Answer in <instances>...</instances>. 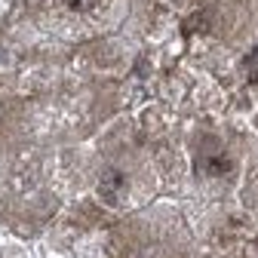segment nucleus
<instances>
[{
    "instance_id": "f257e3e1",
    "label": "nucleus",
    "mask_w": 258,
    "mask_h": 258,
    "mask_svg": "<svg viewBox=\"0 0 258 258\" xmlns=\"http://www.w3.org/2000/svg\"><path fill=\"white\" fill-rule=\"evenodd\" d=\"M123 190H126V175L120 169H105L99 178V197L105 203H117Z\"/></svg>"
},
{
    "instance_id": "f03ea898",
    "label": "nucleus",
    "mask_w": 258,
    "mask_h": 258,
    "mask_svg": "<svg viewBox=\"0 0 258 258\" xmlns=\"http://www.w3.org/2000/svg\"><path fill=\"white\" fill-rule=\"evenodd\" d=\"M234 169V160L224 154V151H215V154H203L200 157V172L203 175H228Z\"/></svg>"
},
{
    "instance_id": "7ed1b4c3",
    "label": "nucleus",
    "mask_w": 258,
    "mask_h": 258,
    "mask_svg": "<svg viewBox=\"0 0 258 258\" xmlns=\"http://www.w3.org/2000/svg\"><path fill=\"white\" fill-rule=\"evenodd\" d=\"M64 4H68V7H71L74 13H86V10H89V7L95 4V0H64Z\"/></svg>"
}]
</instances>
